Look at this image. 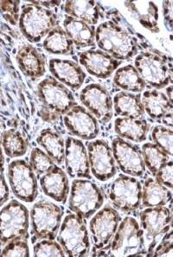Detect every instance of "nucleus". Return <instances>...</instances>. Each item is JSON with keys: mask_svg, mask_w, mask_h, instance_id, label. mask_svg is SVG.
<instances>
[{"mask_svg": "<svg viewBox=\"0 0 173 257\" xmlns=\"http://www.w3.org/2000/svg\"><path fill=\"white\" fill-rule=\"evenodd\" d=\"M95 41L100 50L119 61L131 59L138 53V39L113 21L101 23L95 29Z\"/></svg>", "mask_w": 173, "mask_h": 257, "instance_id": "f257e3e1", "label": "nucleus"}, {"mask_svg": "<svg viewBox=\"0 0 173 257\" xmlns=\"http://www.w3.org/2000/svg\"><path fill=\"white\" fill-rule=\"evenodd\" d=\"M145 253V234L138 221L132 216L121 220L109 246L96 252L99 256L147 255Z\"/></svg>", "mask_w": 173, "mask_h": 257, "instance_id": "f03ea898", "label": "nucleus"}, {"mask_svg": "<svg viewBox=\"0 0 173 257\" xmlns=\"http://www.w3.org/2000/svg\"><path fill=\"white\" fill-rule=\"evenodd\" d=\"M58 19L54 11L32 3L23 6L19 16V29L31 43L37 44L57 26Z\"/></svg>", "mask_w": 173, "mask_h": 257, "instance_id": "7ed1b4c3", "label": "nucleus"}, {"mask_svg": "<svg viewBox=\"0 0 173 257\" xmlns=\"http://www.w3.org/2000/svg\"><path fill=\"white\" fill-rule=\"evenodd\" d=\"M104 195L101 188L88 179H76L69 192V209L83 220L88 219L101 209Z\"/></svg>", "mask_w": 173, "mask_h": 257, "instance_id": "20e7f679", "label": "nucleus"}, {"mask_svg": "<svg viewBox=\"0 0 173 257\" xmlns=\"http://www.w3.org/2000/svg\"><path fill=\"white\" fill-rule=\"evenodd\" d=\"M57 241L68 256H87L90 251V240L85 222L76 214H68L64 217Z\"/></svg>", "mask_w": 173, "mask_h": 257, "instance_id": "39448f33", "label": "nucleus"}, {"mask_svg": "<svg viewBox=\"0 0 173 257\" xmlns=\"http://www.w3.org/2000/svg\"><path fill=\"white\" fill-rule=\"evenodd\" d=\"M63 216V210L57 204L38 201L30 212L32 235L38 240H54L60 229Z\"/></svg>", "mask_w": 173, "mask_h": 257, "instance_id": "423d86ee", "label": "nucleus"}, {"mask_svg": "<svg viewBox=\"0 0 173 257\" xmlns=\"http://www.w3.org/2000/svg\"><path fill=\"white\" fill-rule=\"evenodd\" d=\"M107 196L114 209L133 213L141 205V183L135 177L120 174L109 185Z\"/></svg>", "mask_w": 173, "mask_h": 257, "instance_id": "0eeeda50", "label": "nucleus"}, {"mask_svg": "<svg viewBox=\"0 0 173 257\" xmlns=\"http://www.w3.org/2000/svg\"><path fill=\"white\" fill-rule=\"evenodd\" d=\"M134 64L146 85L162 89L171 84V64L162 54L143 52L136 57Z\"/></svg>", "mask_w": 173, "mask_h": 257, "instance_id": "6e6552de", "label": "nucleus"}, {"mask_svg": "<svg viewBox=\"0 0 173 257\" xmlns=\"http://www.w3.org/2000/svg\"><path fill=\"white\" fill-rule=\"evenodd\" d=\"M27 208L17 200L10 201L0 210V242L7 244L10 241L26 238L29 229Z\"/></svg>", "mask_w": 173, "mask_h": 257, "instance_id": "1a4fd4ad", "label": "nucleus"}, {"mask_svg": "<svg viewBox=\"0 0 173 257\" xmlns=\"http://www.w3.org/2000/svg\"><path fill=\"white\" fill-rule=\"evenodd\" d=\"M37 94L43 105L42 107L51 110L59 116L64 115L77 105L72 92L51 76L39 82Z\"/></svg>", "mask_w": 173, "mask_h": 257, "instance_id": "9d476101", "label": "nucleus"}, {"mask_svg": "<svg viewBox=\"0 0 173 257\" xmlns=\"http://www.w3.org/2000/svg\"><path fill=\"white\" fill-rule=\"evenodd\" d=\"M8 181L13 194L25 203L38 198V181L34 171L26 160H13L8 166Z\"/></svg>", "mask_w": 173, "mask_h": 257, "instance_id": "9b49d317", "label": "nucleus"}, {"mask_svg": "<svg viewBox=\"0 0 173 257\" xmlns=\"http://www.w3.org/2000/svg\"><path fill=\"white\" fill-rule=\"evenodd\" d=\"M121 217L118 210L111 206L100 209L89 223L91 241L95 251L107 248L120 225Z\"/></svg>", "mask_w": 173, "mask_h": 257, "instance_id": "f8f14e48", "label": "nucleus"}, {"mask_svg": "<svg viewBox=\"0 0 173 257\" xmlns=\"http://www.w3.org/2000/svg\"><path fill=\"white\" fill-rule=\"evenodd\" d=\"M172 212L165 206L145 209L140 213V227L145 234V238L152 241L148 249V255L152 253L157 244V239L165 235L171 229Z\"/></svg>", "mask_w": 173, "mask_h": 257, "instance_id": "ddd939ff", "label": "nucleus"}, {"mask_svg": "<svg viewBox=\"0 0 173 257\" xmlns=\"http://www.w3.org/2000/svg\"><path fill=\"white\" fill-rule=\"evenodd\" d=\"M87 151L90 172L95 179L106 182L116 175V162L107 141L100 139L90 141Z\"/></svg>", "mask_w": 173, "mask_h": 257, "instance_id": "4468645a", "label": "nucleus"}, {"mask_svg": "<svg viewBox=\"0 0 173 257\" xmlns=\"http://www.w3.org/2000/svg\"><path fill=\"white\" fill-rule=\"evenodd\" d=\"M111 148L116 165L123 173L135 178L145 175V163L138 145L118 136L113 139Z\"/></svg>", "mask_w": 173, "mask_h": 257, "instance_id": "2eb2a0df", "label": "nucleus"}, {"mask_svg": "<svg viewBox=\"0 0 173 257\" xmlns=\"http://www.w3.org/2000/svg\"><path fill=\"white\" fill-rule=\"evenodd\" d=\"M80 100L99 122L106 124L113 116V99L107 88L99 83L86 86L80 93Z\"/></svg>", "mask_w": 173, "mask_h": 257, "instance_id": "dca6fc26", "label": "nucleus"}, {"mask_svg": "<svg viewBox=\"0 0 173 257\" xmlns=\"http://www.w3.org/2000/svg\"><path fill=\"white\" fill-rule=\"evenodd\" d=\"M63 124L71 135L85 141L95 140L100 133L97 119L85 107L79 105L64 114Z\"/></svg>", "mask_w": 173, "mask_h": 257, "instance_id": "f3484780", "label": "nucleus"}, {"mask_svg": "<svg viewBox=\"0 0 173 257\" xmlns=\"http://www.w3.org/2000/svg\"><path fill=\"white\" fill-rule=\"evenodd\" d=\"M64 162L67 173L71 178L90 179L88 151L81 140L68 136L65 140Z\"/></svg>", "mask_w": 173, "mask_h": 257, "instance_id": "a211bd4d", "label": "nucleus"}, {"mask_svg": "<svg viewBox=\"0 0 173 257\" xmlns=\"http://www.w3.org/2000/svg\"><path fill=\"white\" fill-rule=\"evenodd\" d=\"M79 63L96 78L107 79L119 69L122 61L114 59L101 50H88L79 54Z\"/></svg>", "mask_w": 173, "mask_h": 257, "instance_id": "6ab92c4d", "label": "nucleus"}, {"mask_svg": "<svg viewBox=\"0 0 173 257\" xmlns=\"http://www.w3.org/2000/svg\"><path fill=\"white\" fill-rule=\"evenodd\" d=\"M49 69L54 78L72 90L82 88L87 77L82 67L71 60L53 58L49 62Z\"/></svg>", "mask_w": 173, "mask_h": 257, "instance_id": "aec40b11", "label": "nucleus"}, {"mask_svg": "<svg viewBox=\"0 0 173 257\" xmlns=\"http://www.w3.org/2000/svg\"><path fill=\"white\" fill-rule=\"evenodd\" d=\"M42 191L49 198L64 204L69 194V178L57 165L39 179Z\"/></svg>", "mask_w": 173, "mask_h": 257, "instance_id": "412c9836", "label": "nucleus"}, {"mask_svg": "<svg viewBox=\"0 0 173 257\" xmlns=\"http://www.w3.org/2000/svg\"><path fill=\"white\" fill-rule=\"evenodd\" d=\"M17 63L26 76L32 80L40 78L46 71V59L43 53L32 45H25L19 49L16 56Z\"/></svg>", "mask_w": 173, "mask_h": 257, "instance_id": "4be33fe9", "label": "nucleus"}, {"mask_svg": "<svg viewBox=\"0 0 173 257\" xmlns=\"http://www.w3.org/2000/svg\"><path fill=\"white\" fill-rule=\"evenodd\" d=\"M63 29L78 49L95 45V27L73 17H65Z\"/></svg>", "mask_w": 173, "mask_h": 257, "instance_id": "5701e85b", "label": "nucleus"}, {"mask_svg": "<svg viewBox=\"0 0 173 257\" xmlns=\"http://www.w3.org/2000/svg\"><path fill=\"white\" fill-rule=\"evenodd\" d=\"M126 8L129 10L132 16L145 28L152 33L160 32L158 27L159 13L157 5L151 1H126Z\"/></svg>", "mask_w": 173, "mask_h": 257, "instance_id": "b1692460", "label": "nucleus"}, {"mask_svg": "<svg viewBox=\"0 0 173 257\" xmlns=\"http://www.w3.org/2000/svg\"><path fill=\"white\" fill-rule=\"evenodd\" d=\"M150 125L145 119L118 118L114 121V130L119 137L133 141L143 142L147 138Z\"/></svg>", "mask_w": 173, "mask_h": 257, "instance_id": "393cba45", "label": "nucleus"}, {"mask_svg": "<svg viewBox=\"0 0 173 257\" xmlns=\"http://www.w3.org/2000/svg\"><path fill=\"white\" fill-rule=\"evenodd\" d=\"M142 105L148 116L155 120H161L172 113L173 106L166 94L157 90H148L143 94Z\"/></svg>", "mask_w": 173, "mask_h": 257, "instance_id": "a878e982", "label": "nucleus"}, {"mask_svg": "<svg viewBox=\"0 0 173 257\" xmlns=\"http://www.w3.org/2000/svg\"><path fill=\"white\" fill-rule=\"evenodd\" d=\"M172 191L152 178L145 180L142 187L141 203L145 207H160L170 204Z\"/></svg>", "mask_w": 173, "mask_h": 257, "instance_id": "bb28decb", "label": "nucleus"}, {"mask_svg": "<svg viewBox=\"0 0 173 257\" xmlns=\"http://www.w3.org/2000/svg\"><path fill=\"white\" fill-rule=\"evenodd\" d=\"M113 110L119 116L140 119L145 114L139 94L120 92L113 100Z\"/></svg>", "mask_w": 173, "mask_h": 257, "instance_id": "cd10ccee", "label": "nucleus"}, {"mask_svg": "<svg viewBox=\"0 0 173 257\" xmlns=\"http://www.w3.org/2000/svg\"><path fill=\"white\" fill-rule=\"evenodd\" d=\"M63 11L68 16L80 19L88 25H96L101 19L100 6L95 1H66Z\"/></svg>", "mask_w": 173, "mask_h": 257, "instance_id": "c85d7f7f", "label": "nucleus"}, {"mask_svg": "<svg viewBox=\"0 0 173 257\" xmlns=\"http://www.w3.org/2000/svg\"><path fill=\"white\" fill-rule=\"evenodd\" d=\"M37 142L55 163L57 165L63 163L65 141L57 131L51 128L42 130L37 138Z\"/></svg>", "mask_w": 173, "mask_h": 257, "instance_id": "c756f323", "label": "nucleus"}, {"mask_svg": "<svg viewBox=\"0 0 173 257\" xmlns=\"http://www.w3.org/2000/svg\"><path fill=\"white\" fill-rule=\"evenodd\" d=\"M43 47L47 52L54 55H72L74 44L60 25H57L44 38Z\"/></svg>", "mask_w": 173, "mask_h": 257, "instance_id": "7c9ffc66", "label": "nucleus"}, {"mask_svg": "<svg viewBox=\"0 0 173 257\" xmlns=\"http://www.w3.org/2000/svg\"><path fill=\"white\" fill-rule=\"evenodd\" d=\"M113 83L124 91L132 93H141L146 88L145 81L132 64L117 69L113 77Z\"/></svg>", "mask_w": 173, "mask_h": 257, "instance_id": "2f4dec72", "label": "nucleus"}, {"mask_svg": "<svg viewBox=\"0 0 173 257\" xmlns=\"http://www.w3.org/2000/svg\"><path fill=\"white\" fill-rule=\"evenodd\" d=\"M1 146L4 152L10 158L21 157L28 149V143L17 129L6 130L1 136Z\"/></svg>", "mask_w": 173, "mask_h": 257, "instance_id": "473e14b6", "label": "nucleus"}, {"mask_svg": "<svg viewBox=\"0 0 173 257\" xmlns=\"http://www.w3.org/2000/svg\"><path fill=\"white\" fill-rule=\"evenodd\" d=\"M141 151L145 167H147V169L153 175L160 169L161 166L170 160L171 158L161 148H158L157 145L151 142H147L143 145Z\"/></svg>", "mask_w": 173, "mask_h": 257, "instance_id": "72a5a7b5", "label": "nucleus"}, {"mask_svg": "<svg viewBox=\"0 0 173 257\" xmlns=\"http://www.w3.org/2000/svg\"><path fill=\"white\" fill-rule=\"evenodd\" d=\"M29 165L34 171V173L41 176L50 172L56 166V163L41 148H35L31 153Z\"/></svg>", "mask_w": 173, "mask_h": 257, "instance_id": "f704fd0d", "label": "nucleus"}, {"mask_svg": "<svg viewBox=\"0 0 173 257\" xmlns=\"http://www.w3.org/2000/svg\"><path fill=\"white\" fill-rule=\"evenodd\" d=\"M172 129L163 125H157L152 129L151 139L158 148L165 152L170 157L172 156Z\"/></svg>", "mask_w": 173, "mask_h": 257, "instance_id": "c9c22d12", "label": "nucleus"}, {"mask_svg": "<svg viewBox=\"0 0 173 257\" xmlns=\"http://www.w3.org/2000/svg\"><path fill=\"white\" fill-rule=\"evenodd\" d=\"M33 255L37 257L41 256H61L66 255L63 248L58 242L53 240L44 239L33 247Z\"/></svg>", "mask_w": 173, "mask_h": 257, "instance_id": "e433bc0d", "label": "nucleus"}, {"mask_svg": "<svg viewBox=\"0 0 173 257\" xmlns=\"http://www.w3.org/2000/svg\"><path fill=\"white\" fill-rule=\"evenodd\" d=\"M0 256H30L28 242L26 238L10 241L1 251Z\"/></svg>", "mask_w": 173, "mask_h": 257, "instance_id": "4c0bfd02", "label": "nucleus"}, {"mask_svg": "<svg viewBox=\"0 0 173 257\" xmlns=\"http://www.w3.org/2000/svg\"><path fill=\"white\" fill-rule=\"evenodd\" d=\"M19 1H0V13L11 25H16L20 16Z\"/></svg>", "mask_w": 173, "mask_h": 257, "instance_id": "58836bf2", "label": "nucleus"}, {"mask_svg": "<svg viewBox=\"0 0 173 257\" xmlns=\"http://www.w3.org/2000/svg\"><path fill=\"white\" fill-rule=\"evenodd\" d=\"M172 171L173 162L172 160H170L161 166L160 169L158 170L154 175L156 177L155 179L157 182L166 186L167 188L172 190Z\"/></svg>", "mask_w": 173, "mask_h": 257, "instance_id": "ea45409f", "label": "nucleus"}, {"mask_svg": "<svg viewBox=\"0 0 173 257\" xmlns=\"http://www.w3.org/2000/svg\"><path fill=\"white\" fill-rule=\"evenodd\" d=\"M173 238L172 230L170 229L164 235V238L156 247L151 256H172Z\"/></svg>", "mask_w": 173, "mask_h": 257, "instance_id": "a19ab883", "label": "nucleus"}, {"mask_svg": "<svg viewBox=\"0 0 173 257\" xmlns=\"http://www.w3.org/2000/svg\"><path fill=\"white\" fill-rule=\"evenodd\" d=\"M39 115L41 117L42 119L45 121L46 123H50V124H53L59 120L60 117L58 114L54 113L51 110L47 109L45 107H42V109L40 110Z\"/></svg>", "mask_w": 173, "mask_h": 257, "instance_id": "79ce46f5", "label": "nucleus"}, {"mask_svg": "<svg viewBox=\"0 0 173 257\" xmlns=\"http://www.w3.org/2000/svg\"><path fill=\"white\" fill-rule=\"evenodd\" d=\"M171 4H172L171 1H165L163 5L165 26L169 29V31H171L172 29V5Z\"/></svg>", "mask_w": 173, "mask_h": 257, "instance_id": "37998d69", "label": "nucleus"}, {"mask_svg": "<svg viewBox=\"0 0 173 257\" xmlns=\"http://www.w3.org/2000/svg\"><path fill=\"white\" fill-rule=\"evenodd\" d=\"M9 188L7 185L6 179L1 173H0V207L3 205L5 203L9 198Z\"/></svg>", "mask_w": 173, "mask_h": 257, "instance_id": "c03bdc74", "label": "nucleus"}, {"mask_svg": "<svg viewBox=\"0 0 173 257\" xmlns=\"http://www.w3.org/2000/svg\"><path fill=\"white\" fill-rule=\"evenodd\" d=\"M36 4H40L39 6L44 7V8H52V7H58L60 5V1H36Z\"/></svg>", "mask_w": 173, "mask_h": 257, "instance_id": "a18cd8bd", "label": "nucleus"}, {"mask_svg": "<svg viewBox=\"0 0 173 257\" xmlns=\"http://www.w3.org/2000/svg\"><path fill=\"white\" fill-rule=\"evenodd\" d=\"M161 121L164 125H166L167 127L172 128V113L164 117L163 119H161Z\"/></svg>", "mask_w": 173, "mask_h": 257, "instance_id": "49530a36", "label": "nucleus"}, {"mask_svg": "<svg viewBox=\"0 0 173 257\" xmlns=\"http://www.w3.org/2000/svg\"><path fill=\"white\" fill-rule=\"evenodd\" d=\"M166 96L170 102L172 103V85H169V87L166 88Z\"/></svg>", "mask_w": 173, "mask_h": 257, "instance_id": "de8ad7c7", "label": "nucleus"}, {"mask_svg": "<svg viewBox=\"0 0 173 257\" xmlns=\"http://www.w3.org/2000/svg\"><path fill=\"white\" fill-rule=\"evenodd\" d=\"M4 162H5V159H4L3 150L0 143V170L3 169Z\"/></svg>", "mask_w": 173, "mask_h": 257, "instance_id": "09e8293b", "label": "nucleus"}]
</instances>
